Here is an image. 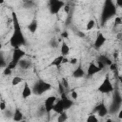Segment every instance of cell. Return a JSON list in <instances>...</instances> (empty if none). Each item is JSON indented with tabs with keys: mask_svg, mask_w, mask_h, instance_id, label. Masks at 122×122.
Here are the masks:
<instances>
[{
	"mask_svg": "<svg viewBox=\"0 0 122 122\" xmlns=\"http://www.w3.org/2000/svg\"><path fill=\"white\" fill-rule=\"evenodd\" d=\"M64 9H65V11L68 13V12H69V10H70V7H69L68 5H66V6L64 7Z\"/></svg>",
	"mask_w": 122,
	"mask_h": 122,
	"instance_id": "obj_33",
	"label": "cell"
},
{
	"mask_svg": "<svg viewBox=\"0 0 122 122\" xmlns=\"http://www.w3.org/2000/svg\"><path fill=\"white\" fill-rule=\"evenodd\" d=\"M66 6V3L63 0H50L49 1V10L52 15L58 14L62 9Z\"/></svg>",
	"mask_w": 122,
	"mask_h": 122,
	"instance_id": "obj_7",
	"label": "cell"
},
{
	"mask_svg": "<svg viewBox=\"0 0 122 122\" xmlns=\"http://www.w3.org/2000/svg\"><path fill=\"white\" fill-rule=\"evenodd\" d=\"M117 12V7L114 4L113 0H105L101 11V16H100V22L101 25L104 26L107 21H109L111 18L115 17Z\"/></svg>",
	"mask_w": 122,
	"mask_h": 122,
	"instance_id": "obj_2",
	"label": "cell"
},
{
	"mask_svg": "<svg viewBox=\"0 0 122 122\" xmlns=\"http://www.w3.org/2000/svg\"><path fill=\"white\" fill-rule=\"evenodd\" d=\"M12 25H13V29H12V33L10 35V38L9 40L10 45L15 49V48H23L24 46H26L27 44V40L26 37L21 30V27L19 25V21H18V17L17 14L12 11Z\"/></svg>",
	"mask_w": 122,
	"mask_h": 122,
	"instance_id": "obj_1",
	"label": "cell"
},
{
	"mask_svg": "<svg viewBox=\"0 0 122 122\" xmlns=\"http://www.w3.org/2000/svg\"><path fill=\"white\" fill-rule=\"evenodd\" d=\"M50 90H51V85L44 81L43 79H38L32 87L33 94L35 95H42L43 93H45L46 92H49Z\"/></svg>",
	"mask_w": 122,
	"mask_h": 122,
	"instance_id": "obj_4",
	"label": "cell"
},
{
	"mask_svg": "<svg viewBox=\"0 0 122 122\" xmlns=\"http://www.w3.org/2000/svg\"><path fill=\"white\" fill-rule=\"evenodd\" d=\"M98 60H99V61H101L105 66H111V65L112 64V62L111 61V59H110V58H108V57H107V56H105V55H101V56H99Z\"/></svg>",
	"mask_w": 122,
	"mask_h": 122,
	"instance_id": "obj_22",
	"label": "cell"
},
{
	"mask_svg": "<svg viewBox=\"0 0 122 122\" xmlns=\"http://www.w3.org/2000/svg\"><path fill=\"white\" fill-rule=\"evenodd\" d=\"M65 111H67V110H66V108H65V105H64V103H63V100H62L61 97H60V98H58L57 101L55 102V104H54V106H53L52 112H55L56 114H60V113H62V112H65Z\"/></svg>",
	"mask_w": 122,
	"mask_h": 122,
	"instance_id": "obj_14",
	"label": "cell"
},
{
	"mask_svg": "<svg viewBox=\"0 0 122 122\" xmlns=\"http://www.w3.org/2000/svg\"><path fill=\"white\" fill-rule=\"evenodd\" d=\"M114 87L110 79L109 76H105V78L102 80L100 85L97 87V92L102 93V94H108L111 92H113Z\"/></svg>",
	"mask_w": 122,
	"mask_h": 122,
	"instance_id": "obj_6",
	"label": "cell"
},
{
	"mask_svg": "<svg viewBox=\"0 0 122 122\" xmlns=\"http://www.w3.org/2000/svg\"><path fill=\"white\" fill-rule=\"evenodd\" d=\"M70 51H71V49H70V46L67 44L66 41H62L61 42V45H60V53L61 55L67 57L69 54H70Z\"/></svg>",
	"mask_w": 122,
	"mask_h": 122,
	"instance_id": "obj_16",
	"label": "cell"
},
{
	"mask_svg": "<svg viewBox=\"0 0 122 122\" xmlns=\"http://www.w3.org/2000/svg\"><path fill=\"white\" fill-rule=\"evenodd\" d=\"M121 24H122V17L116 15L114 17V26H119Z\"/></svg>",
	"mask_w": 122,
	"mask_h": 122,
	"instance_id": "obj_28",
	"label": "cell"
},
{
	"mask_svg": "<svg viewBox=\"0 0 122 122\" xmlns=\"http://www.w3.org/2000/svg\"><path fill=\"white\" fill-rule=\"evenodd\" d=\"M58 97L55 96V95H50L48 96L45 101H44V108H45V111H46V113L50 114L52 110H53V106L55 104V102L57 101Z\"/></svg>",
	"mask_w": 122,
	"mask_h": 122,
	"instance_id": "obj_8",
	"label": "cell"
},
{
	"mask_svg": "<svg viewBox=\"0 0 122 122\" xmlns=\"http://www.w3.org/2000/svg\"><path fill=\"white\" fill-rule=\"evenodd\" d=\"M117 118H118L119 120H122V106H121V108L119 109V111L117 112Z\"/></svg>",
	"mask_w": 122,
	"mask_h": 122,
	"instance_id": "obj_31",
	"label": "cell"
},
{
	"mask_svg": "<svg viewBox=\"0 0 122 122\" xmlns=\"http://www.w3.org/2000/svg\"><path fill=\"white\" fill-rule=\"evenodd\" d=\"M85 76H87V73L84 71L82 65L79 64L77 66V68L73 70V71H72V77L73 78H76V79H80V78H83Z\"/></svg>",
	"mask_w": 122,
	"mask_h": 122,
	"instance_id": "obj_15",
	"label": "cell"
},
{
	"mask_svg": "<svg viewBox=\"0 0 122 122\" xmlns=\"http://www.w3.org/2000/svg\"><path fill=\"white\" fill-rule=\"evenodd\" d=\"M72 1H75V0H72Z\"/></svg>",
	"mask_w": 122,
	"mask_h": 122,
	"instance_id": "obj_35",
	"label": "cell"
},
{
	"mask_svg": "<svg viewBox=\"0 0 122 122\" xmlns=\"http://www.w3.org/2000/svg\"><path fill=\"white\" fill-rule=\"evenodd\" d=\"M106 41H107V38H106V36L103 34V32L98 31L97 34H96V36H95L94 42H93V47H94V49H96V50L101 49V48L105 45Z\"/></svg>",
	"mask_w": 122,
	"mask_h": 122,
	"instance_id": "obj_9",
	"label": "cell"
},
{
	"mask_svg": "<svg viewBox=\"0 0 122 122\" xmlns=\"http://www.w3.org/2000/svg\"><path fill=\"white\" fill-rule=\"evenodd\" d=\"M115 5H116L117 8L122 9V0H115Z\"/></svg>",
	"mask_w": 122,
	"mask_h": 122,
	"instance_id": "obj_32",
	"label": "cell"
},
{
	"mask_svg": "<svg viewBox=\"0 0 122 122\" xmlns=\"http://www.w3.org/2000/svg\"><path fill=\"white\" fill-rule=\"evenodd\" d=\"M11 72H12V69H10L8 65L3 69V75L9 76V75H10V74H11Z\"/></svg>",
	"mask_w": 122,
	"mask_h": 122,
	"instance_id": "obj_26",
	"label": "cell"
},
{
	"mask_svg": "<svg viewBox=\"0 0 122 122\" xmlns=\"http://www.w3.org/2000/svg\"><path fill=\"white\" fill-rule=\"evenodd\" d=\"M94 27H95V21H94L93 19H89L88 22L86 23V30H87L88 31H90V30H92Z\"/></svg>",
	"mask_w": 122,
	"mask_h": 122,
	"instance_id": "obj_23",
	"label": "cell"
},
{
	"mask_svg": "<svg viewBox=\"0 0 122 122\" xmlns=\"http://www.w3.org/2000/svg\"><path fill=\"white\" fill-rule=\"evenodd\" d=\"M4 2H5V0H0V4H1V5H3Z\"/></svg>",
	"mask_w": 122,
	"mask_h": 122,
	"instance_id": "obj_34",
	"label": "cell"
},
{
	"mask_svg": "<svg viewBox=\"0 0 122 122\" xmlns=\"http://www.w3.org/2000/svg\"><path fill=\"white\" fill-rule=\"evenodd\" d=\"M67 119H68V115H67V113H66V111L63 112L62 113L58 114V118H57V121H58V122H64V121H66Z\"/></svg>",
	"mask_w": 122,
	"mask_h": 122,
	"instance_id": "obj_25",
	"label": "cell"
},
{
	"mask_svg": "<svg viewBox=\"0 0 122 122\" xmlns=\"http://www.w3.org/2000/svg\"><path fill=\"white\" fill-rule=\"evenodd\" d=\"M61 99L63 100V103H64V105H65L66 110H69V109L73 105L72 99H69V97L64 93L63 91H62V92H61Z\"/></svg>",
	"mask_w": 122,
	"mask_h": 122,
	"instance_id": "obj_17",
	"label": "cell"
},
{
	"mask_svg": "<svg viewBox=\"0 0 122 122\" xmlns=\"http://www.w3.org/2000/svg\"><path fill=\"white\" fill-rule=\"evenodd\" d=\"M87 122H98V116L96 113H91L87 116Z\"/></svg>",
	"mask_w": 122,
	"mask_h": 122,
	"instance_id": "obj_24",
	"label": "cell"
},
{
	"mask_svg": "<svg viewBox=\"0 0 122 122\" xmlns=\"http://www.w3.org/2000/svg\"><path fill=\"white\" fill-rule=\"evenodd\" d=\"M69 63H70L71 65H76V64L78 63V59L75 58V57H72V58L69 59Z\"/></svg>",
	"mask_w": 122,
	"mask_h": 122,
	"instance_id": "obj_30",
	"label": "cell"
},
{
	"mask_svg": "<svg viewBox=\"0 0 122 122\" xmlns=\"http://www.w3.org/2000/svg\"><path fill=\"white\" fill-rule=\"evenodd\" d=\"M121 105H122V96L120 95V93L117 91H113L112 100L109 107V113L110 114L117 113V112L121 108Z\"/></svg>",
	"mask_w": 122,
	"mask_h": 122,
	"instance_id": "obj_5",
	"label": "cell"
},
{
	"mask_svg": "<svg viewBox=\"0 0 122 122\" xmlns=\"http://www.w3.org/2000/svg\"><path fill=\"white\" fill-rule=\"evenodd\" d=\"M22 82H24V79H23L21 76H18V75L13 76L12 79H11V85H12V86H18V85L21 84Z\"/></svg>",
	"mask_w": 122,
	"mask_h": 122,
	"instance_id": "obj_21",
	"label": "cell"
},
{
	"mask_svg": "<svg viewBox=\"0 0 122 122\" xmlns=\"http://www.w3.org/2000/svg\"><path fill=\"white\" fill-rule=\"evenodd\" d=\"M26 56V51L23 50V48H15L12 51V54H11V59L10 61L8 63V66L10 69H15L16 67H18L19 62Z\"/></svg>",
	"mask_w": 122,
	"mask_h": 122,
	"instance_id": "obj_3",
	"label": "cell"
},
{
	"mask_svg": "<svg viewBox=\"0 0 122 122\" xmlns=\"http://www.w3.org/2000/svg\"><path fill=\"white\" fill-rule=\"evenodd\" d=\"M6 109H7L6 101H5L4 99H1V101H0V111H1V112H4Z\"/></svg>",
	"mask_w": 122,
	"mask_h": 122,
	"instance_id": "obj_27",
	"label": "cell"
},
{
	"mask_svg": "<svg viewBox=\"0 0 122 122\" xmlns=\"http://www.w3.org/2000/svg\"><path fill=\"white\" fill-rule=\"evenodd\" d=\"M65 63H69V59L67 58V57H65V56H63V55H59V56H57V57H55L51 62V64L49 65L50 67H60L61 65H63V64H65Z\"/></svg>",
	"mask_w": 122,
	"mask_h": 122,
	"instance_id": "obj_12",
	"label": "cell"
},
{
	"mask_svg": "<svg viewBox=\"0 0 122 122\" xmlns=\"http://www.w3.org/2000/svg\"><path fill=\"white\" fill-rule=\"evenodd\" d=\"M71 98L72 100H76V99L78 98V93H77V92H75V91L71 92Z\"/></svg>",
	"mask_w": 122,
	"mask_h": 122,
	"instance_id": "obj_29",
	"label": "cell"
},
{
	"mask_svg": "<svg viewBox=\"0 0 122 122\" xmlns=\"http://www.w3.org/2000/svg\"><path fill=\"white\" fill-rule=\"evenodd\" d=\"M102 70H103V69H101V68L98 66L97 63H96V64H95V63H90L89 66H88V68H87L86 73H87V76H88V77H91V76H93L94 74L100 72Z\"/></svg>",
	"mask_w": 122,
	"mask_h": 122,
	"instance_id": "obj_11",
	"label": "cell"
},
{
	"mask_svg": "<svg viewBox=\"0 0 122 122\" xmlns=\"http://www.w3.org/2000/svg\"><path fill=\"white\" fill-rule=\"evenodd\" d=\"M23 112L22 111L19 109V108H15L14 110V112L12 114V120L13 121H16V122H19V121H22L23 120Z\"/></svg>",
	"mask_w": 122,
	"mask_h": 122,
	"instance_id": "obj_19",
	"label": "cell"
},
{
	"mask_svg": "<svg viewBox=\"0 0 122 122\" xmlns=\"http://www.w3.org/2000/svg\"><path fill=\"white\" fill-rule=\"evenodd\" d=\"M18 67H19L20 69H23V70H29V69H30V67H31V62L24 57V58L19 62Z\"/></svg>",
	"mask_w": 122,
	"mask_h": 122,
	"instance_id": "obj_20",
	"label": "cell"
},
{
	"mask_svg": "<svg viewBox=\"0 0 122 122\" xmlns=\"http://www.w3.org/2000/svg\"><path fill=\"white\" fill-rule=\"evenodd\" d=\"M32 94H33L32 88L30 87L29 83L25 82V83H24V86H23V89H22V92H21V96H22V98H23V99H28V98H30Z\"/></svg>",
	"mask_w": 122,
	"mask_h": 122,
	"instance_id": "obj_13",
	"label": "cell"
},
{
	"mask_svg": "<svg viewBox=\"0 0 122 122\" xmlns=\"http://www.w3.org/2000/svg\"><path fill=\"white\" fill-rule=\"evenodd\" d=\"M27 29H28V30H29L30 33H35L36 30H37V29H38V21H37L36 19L31 20V21L29 23Z\"/></svg>",
	"mask_w": 122,
	"mask_h": 122,
	"instance_id": "obj_18",
	"label": "cell"
},
{
	"mask_svg": "<svg viewBox=\"0 0 122 122\" xmlns=\"http://www.w3.org/2000/svg\"><path fill=\"white\" fill-rule=\"evenodd\" d=\"M95 113L97 114L98 117L103 118V117L107 116L108 114H110L109 113V107H107L104 102H101V103H99V105H97V107L95 109Z\"/></svg>",
	"mask_w": 122,
	"mask_h": 122,
	"instance_id": "obj_10",
	"label": "cell"
}]
</instances>
